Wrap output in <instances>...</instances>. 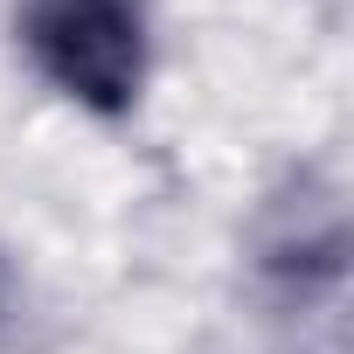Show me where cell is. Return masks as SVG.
<instances>
[{
	"mask_svg": "<svg viewBox=\"0 0 354 354\" xmlns=\"http://www.w3.org/2000/svg\"><path fill=\"white\" fill-rule=\"evenodd\" d=\"M21 63L84 118H132L153 77V0H15Z\"/></svg>",
	"mask_w": 354,
	"mask_h": 354,
	"instance_id": "obj_1",
	"label": "cell"
},
{
	"mask_svg": "<svg viewBox=\"0 0 354 354\" xmlns=\"http://www.w3.org/2000/svg\"><path fill=\"white\" fill-rule=\"evenodd\" d=\"M8 313H15V264L0 257V326H8Z\"/></svg>",
	"mask_w": 354,
	"mask_h": 354,
	"instance_id": "obj_2",
	"label": "cell"
}]
</instances>
